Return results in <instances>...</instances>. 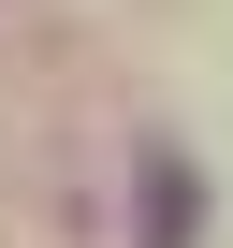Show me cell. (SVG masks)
<instances>
[{
	"instance_id": "obj_1",
	"label": "cell",
	"mask_w": 233,
	"mask_h": 248,
	"mask_svg": "<svg viewBox=\"0 0 233 248\" xmlns=\"http://www.w3.org/2000/svg\"><path fill=\"white\" fill-rule=\"evenodd\" d=\"M175 233H189V175H175V161H146V248H175Z\"/></svg>"
}]
</instances>
